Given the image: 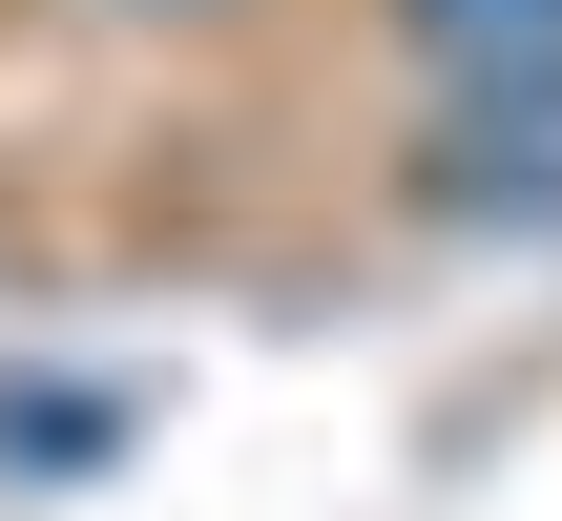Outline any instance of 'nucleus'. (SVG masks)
<instances>
[{
    "mask_svg": "<svg viewBox=\"0 0 562 521\" xmlns=\"http://www.w3.org/2000/svg\"><path fill=\"white\" fill-rule=\"evenodd\" d=\"M459 104H562V0H396Z\"/></svg>",
    "mask_w": 562,
    "mask_h": 521,
    "instance_id": "1",
    "label": "nucleus"
}]
</instances>
